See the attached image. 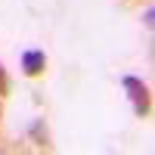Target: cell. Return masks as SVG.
<instances>
[{
  "mask_svg": "<svg viewBox=\"0 0 155 155\" xmlns=\"http://www.w3.org/2000/svg\"><path fill=\"white\" fill-rule=\"evenodd\" d=\"M124 90H127V99H130L134 112L143 118V115L149 112V87L140 81V78H130V74H127V78H124Z\"/></svg>",
  "mask_w": 155,
  "mask_h": 155,
  "instance_id": "cell-1",
  "label": "cell"
},
{
  "mask_svg": "<svg viewBox=\"0 0 155 155\" xmlns=\"http://www.w3.org/2000/svg\"><path fill=\"white\" fill-rule=\"evenodd\" d=\"M47 65V56L41 53V50H28V53H22V71L28 74V78H37L44 71Z\"/></svg>",
  "mask_w": 155,
  "mask_h": 155,
  "instance_id": "cell-2",
  "label": "cell"
},
{
  "mask_svg": "<svg viewBox=\"0 0 155 155\" xmlns=\"http://www.w3.org/2000/svg\"><path fill=\"white\" fill-rule=\"evenodd\" d=\"M152 16H155V9L149 6V9H146V19H143V22H146V28H152Z\"/></svg>",
  "mask_w": 155,
  "mask_h": 155,
  "instance_id": "cell-3",
  "label": "cell"
},
{
  "mask_svg": "<svg viewBox=\"0 0 155 155\" xmlns=\"http://www.w3.org/2000/svg\"><path fill=\"white\" fill-rule=\"evenodd\" d=\"M0 93H6V74H3V65H0Z\"/></svg>",
  "mask_w": 155,
  "mask_h": 155,
  "instance_id": "cell-4",
  "label": "cell"
}]
</instances>
